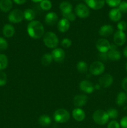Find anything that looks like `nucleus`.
Here are the masks:
<instances>
[{
  "instance_id": "f257e3e1",
  "label": "nucleus",
  "mask_w": 127,
  "mask_h": 128,
  "mask_svg": "<svg viewBox=\"0 0 127 128\" xmlns=\"http://www.w3.org/2000/svg\"><path fill=\"white\" fill-rule=\"evenodd\" d=\"M29 36L34 40H37L44 34V28L40 21H32L30 22L27 28Z\"/></svg>"
},
{
  "instance_id": "f03ea898",
  "label": "nucleus",
  "mask_w": 127,
  "mask_h": 128,
  "mask_svg": "<svg viewBox=\"0 0 127 128\" xmlns=\"http://www.w3.org/2000/svg\"><path fill=\"white\" fill-rule=\"evenodd\" d=\"M43 42L49 48L55 49L58 46L59 39L55 33L47 32L43 36Z\"/></svg>"
},
{
  "instance_id": "7ed1b4c3",
  "label": "nucleus",
  "mask_w": 127,
  "mask_h": 128,
  "mask_svg": "<svg viewBox=\"0 0 127 128\" xmlns=\"http://www.w3.org/2000/svg\"><path fill=\"white\" fill-rule=\"evenodd\" d=\"M54 120L58 123H65L70 120V113L65 109H59L54 113Z\"/></svg>"
},
{
  "instance_id": "20e7f679",
  "label": "nucleus",
  "mask_w": 127,
  "mask_h": 128,
  "mask_svg": "<svg viewBox=\"0 0 127 128\" xmlns=\"http://www.w3.org/2000/svg\"><path fill=\"white\" fill-rule=\"evenodd\" d=\"M93 120L96 124L102 126L108 122V120H109V117L106 111L98 110L93 113Z\"/></svg>"
},
{
  "instance_id": "39448f33",
  "label": "nucleus",
  "mask_w": 127,
  "mask_h": 128,
  "mask_svg": "<svg viewBox=\"0 0 127 128\" xmlns=\"http://www.w3.org/2000/svg\"><path fill=\"white\" fill-rule=\"evenodd\" d=\"M89 70L90 73L93 76H99L104 72L105 66L101 61H95L91 64Z\"/></svg>"
},
{
  "instance_id": "423d86ee",
  "label": "nucleus",
  "mask_w": 127,
  "mask_h": 128,
  "mask_svg": "<svg viewBox=\"0 0 127 128\" xmlns=\"http://www.w3.org/2000/svg\"><path fill=\"white\" fill-rule=\"evenodd\" d=\"M24 18V12L20 10H13L8 15V20L11 23L16 24L21 22Z\"/></svg>"
},
{
  "instance_id": "0eeeda50",
  "label": "nucleus",
  "mask_w": 127,
  "mask_h": 128,
  "mask_svg": "<svg viewBox=\"0 0 127 128\" xmlns=\"http://www.w3.org/2000/svg\"><path fill=\"white\" fill-rule=\"evenodd\" d=\"M76 16L80 18H87L90 15V10L88 6L83 4H78L75 9Z\"/></svg>"
},
{
  "instance_id": "6e6552de",
  "label": "nucleus",
  "mask_w": 127,
  "mask_h": 128,
  "mask_svg": "<svg viewBox=\"0 0 127 128\" xmlns=\"http://www.w3.org/2000/svg\"><path fill=\"white\" fill-rule=\"evenodd\" d=\"M96 48L100 52L107 53L110 48V44L108 40L105 39H100L97 41Z\"/></svg>"
},
{
  "instance_id": "1a4fd4ad",
  "label": "nucleus",
  "mask_w": 127,
  "mask_h": 128,
  "mask_svg": "<svg viewBox=\"0 0 127 128\" xmlns=\"http://www.w3.org/2000/svg\"><path fill=\"white\" fill-rule=\"evenodd\" d=\"M51 55L54 61L57 62H61L64 60L65 57V51L61 48H55L51 52Z\"/></svg>"
},
{
  "instance_id": "9d476101",
  "label": "nucleus",
  "mask_w": 127,
  "mask_h": 128,
  "mask_svg": "<svg viewBox=\"0 0 127 128\" xmlns=\"http://www.w3.org/2000/svg\"><path fill=\"white\" fill-rule=\"evenodd\" d=\"M90 8L93 10H99L104 6L105 0H85Z\"/></svg>"
},
{
  "instance_id": "9b49d317",
  "label": "nucleus",
  "mask_w": 127,
  "mask_h": 128,
  "mask_svg": "<svg viewBox=\"0 0 127 128\" xmlns=\"http://www.w3.org/2000/svg\"><path fill=\"white\" fill-rule=\"evenodd\" d=\"M127 40V37L124 32L120 31H117L113 35V41L115 44L117 46H122L125 44Z\"/></svg>"
},
{
  "instance_id": "f8f14e48",
  "label": "nucleus",
  "mask_w": 127,
  "mask_h": 128,
  "mask_svg": "<svg viewBox=\"0 0 127 128\" xmlns=\"http://www.w3.org/2000/svg\"><path fill=\"white\" fill-rule=\"evenodd\" d=\"M80 89L83 92L87 94H91L94 91V86L93 84L89 81L83 80L81 81L79 84Z\"/></svg>"
},
{
  "instance_id": "ddd939ff",
  "label": "nucleus",
  "mask_w": 127,
  "mask_h": 128,
  "mask_svg": "<svg viewBox=\"0 0 127 128\" xmlns=\"http://www.w3.org/2000/svg\"><path fill=\"white\" fill-rule=\"evenodd\" d=\"M113 81V77L110 74H105L100 78L99 79V84L101 87L107 88L110 87L112 84Z\"/></svg>"
},
{
  "instance_id": "4468645a",
  "label": "nucleus",
  "mask_w": 127,
  "mask_h": 128,
  "mask_svg": "<svg viewBox=\"0 0 127 128\" xmlns=\"http://www.w3.org/2000/svg\"><path fill=\"white\" fill-rule=\"evenodd\" d=\"M88 101V98L86 95L80 94L75 96L73 99V104L77 108H81L84 106Z\"/></svg>"
},
{
  "instance_id": "2eb2a0df",
  "label": "nucleus",
  "mask_w": 127,
  "mask_h": 128,
  "mask_svg": "<svg viewBox=\"0 0 127 128\" xmlns=\"http://www.w3.org/2000/svg\"><path fill=\"white\" fill-rule=\"evenodd\" d=\"M57 21H58V16L56 12H49L45 17V22L48 26H54L57 23Z\"/></svg>"
},
{
  "instance_id": "dca6fc26",
  "label": "nucleus",
  "mask_w": 127,
  "mask_h": 128,
  "mask_svg": "<svg viewBox=\"0 0 127 128\" xmlns=\"http://www.w3.org/2000/svg\"><path fill=\"white\" fill-rule=\"evenodd\" d=\"M72 116L75 121L81 122V121H83L85 118V113L82 109L77 108L72 111Z\"/></svg>"
},
{
  "instance_id": "f3484780",
  "label": "nucleus",
  "mask_w": 127,
  "mask_h": 128,
  "mask_svg": "<svg viewBox=\"0 0 127 128\" xmlns=\"http://www.w3.org/2000/svg\"><path fill=\"white\" fill-rule=\"evenodd\" d=\"M70 21L65 18H62L57 23V29L61 32H65L70 28Z\"/></svg>"
},
{
  "instance_id": "a211bd4d",
  "label": "nucleus",
  "mask_w": 127,
  "mask_h": 128,
  "mask_svg": "<svg viewBox=\"0 0 127 128\" xmlns=\"http://www.w3.org/2000/svg\"><path fill=\"white\" fill-rule=\"evenodd\" d=\"M113 32V28L111 25H103L100 28L98 33L103 37H108Z\"/></svg>"
},
{
  "instance_id": "6ab92c4d",
  "label": "nucleus",
  "mask_w": 127,
  "mask_h": 128,
  "mask_svg": "<svg viewBox=\"0 0 127 128\" xmlns=\"http://www.w3.org/2000/svg\"><path fill=\"white\" fill-rule=\"evenodd\" d=\"M108 17L111 21L113 22H117L119 21L122 18V12L118 8H113L108 13Z\"/></svg>"
},
{
  "instance_id": "aec40b11",
  "label": "nucleus",
  "mask_w": 127,
  "mask_h": 128,
  "mask_svg": "<svg viewBox=\"0 0 127 128\" xmlns=\"http://www.w3.org/2000/svg\"><path fill=\"white\" fill-rule=\"evenodd\" d=\"M2 33L4 36L7 38L12 37L15 33L14 27L12 25L9 24L4 25L2 29Z\"/></svg>"
},
{
  "instance_id": "412c9836",
  "label": "nucleus",
  "mask_w": 127,
  "mask_h": 128,
  "mask_svg": "<svg viewBox=\"0 0 127 128\" xmlns=\"http://www.w3.org/2000/svg\"><path fill=\"white\" fill-rule=\"evenodd\" d=\"M12 8V0H0V10L4 12L11 11Z\"/></svg>"
},
{
  "instance_id": "4be33fe9",
  "label": "nucleus",
  "mask_w": 127,
  "mask_h": 128,
  "mask_svg": "<svg viewBox=\"0 0 127 128\" xmlns=\"http://www.w3.org/2000/svg\"><path fill=\"white\" fill-rule=\"evenodd\" d=\"M59 8L62 12V14L72 12V5L67 1H63L59 5Z\"/></svg>"
},
{
  "instance_id": "5701e85b",
  "label": "nucleus",
  "mask_w": 127,
  "mask_h": 128,
  "mask_svg": "<svg viewBox=\"0 0 127 128\" xmlns=\"http://www.w3.org/2000/svg\"><path fill=\"white\" fill-rule=\"evenodd\" d=\"M107 56L110 61H117L120 60L121 54L117 50H110L107 52Z\"/></svg>"
},
{
  "instance_id": "b1692460",
  "label": "nucleus",
  "mask_w": 127,
  "mask_h": 128,
  "mask_svg": "<svg viewBox=\"0 0 127 128\" xmlns=\"http://www.w3.org/2000/svg\"><path fill=\"white\" fill-rule=\"evenodd\" d=\"M38 122L41 126H43V127H47V126L51 125L52 121H51V119L49 116L44 114L39 118Z\"/></svg>"
},
{
  "instance_id": "393cba45",
  "label": "nucleus",
  "mask_w": 127,
  "mask_h": 128,
  "mask_svg": "<svg viewBox=\"0 0 127 128\" xmlns=\"http://www.w3.org/2000/svg\"><path fill=\"white\" fill-rule=\"evenodd\" d=\"M24 19H26L27 21H34L36 17V13L34 10L31 9H27L24 11Z\"/></svg>"
},
{
  "instance_id": "a878e982",
  "label": "nucleus",
  "mask_w": 127,
  "mask_h": 128,
  "mask_svg": "<svg viewBox=\"0 0 127 128\" xmlns=\"http://www.w3.org/2000/svg\"><path fill=\"white\" fill-rule=\"evenodd\" d=\"M53 61V58L51 55V54L46 53L43 55L41 58V63L43 66H47L51 64V62Z\"/></svg>"
},
{
  "instance_id": "bb28decb",
  "label": "nucleus",
  "mask_w": 127,
  "mask_h": 128,
  "mask_svg": "<svg viewBox=\"0 0 127 128\" xmlns=\"http://www.w3.org/2000/svg\"><path fill=\"white\" fill-rule=\"evenodd\" d=\"M127 96L123 92H120L117 95V99H116V103L118 106H123L126 102Z\"/></svg>"
},
{
  "instance_id": "cd10ccee",
  "label": "nucleus",
  "mask_w": 127,
  "mask_h": 128,
  "mask_svg": "<svg viewBox=\"0 0 127 128\" xmlns=\"http://www.w3.org/2000/svg\"><path fill=\"white\" fill-rule=\"evenodd\" d=\"M8 65V59L4 54H0V71L5 70Z\"/></svg>"
},
{
  "instance_id": "c85d7f7f",
  "label": "nucleus",
  "mask_w": 127,
  "mask_h": 128,
  "mask_svg": "<svg viewBox=\"0 0 127 128\" xmlns=\"http://www.w3.org/2000/svg\"><path fill=\"white\" fill-rule=\"evenodd\" d=\"M77 70L80 73H85L88 70V66L84 61H80L77 64Z\"/></svg>"
},
{
  "instance_id": "c756f323",
  "label": "nucleus",
  "mask_w": 127,
  "mask_h": 128,
  "mask_svg": "<svg viewBox=\"0 0 127 128\" xmlns=\"http://www.w3.org/2000/svg\"><path fill=\"white\" fill-rule=\"evenodd\" d=\"M40 7L44 11H49L52 8V3L50 0H42L40 2Z\"/></svg>"
},
{
  "instance_id": "7c9ffc66",
  "label": "nucleus",
  "mask_w": 127,
  "mask_h": 128,
  "mask_svg": "<svg viewBox=\"0 0 127 128\" xmlns=\"http://www.w3.org/2000/svg\"><path fill=\"white\" fill-rule=\"evenodd\" d=\"M106 112H107L109 118L115 120V119H117L118 116V112L116 109L110 108Z\"/></svg>"
},
{
  "instance_id": "2f4dec72",
  "label": "nucleus",
  "mask_w": 127,
  "mask_h": 128,
  "mask_svg": "<svg viewBox=\"0 0 127 128\" xmlns=\"http://www.w3.org/2000/svg\"><path fill=\"white\" fill-rule=\"evenodd\" d=\"M7 83V75L5 72L0 71V86H4Z\"/></svg>"
},
{
  "instance_id": "473e14b6",
  "label": "nucleus",
  "mask_w": 127,
  "mask_h": 128,
  "mask_svg": "<svg viewBox=\"0 0 127 128\" xmlns=\"http://www.w3.org/2000/svg\"><path fill=\"white\" fill-rule=\"evenodd\" d=\"M105 2L112 8H115L118 6L121 2V0H105Z\"/></svg>"
},
{
  "instance_id": "72a5a7b5",
  "label": "nucleus",
  "mask_w": 127,
  "mask_h": 128,
  "mask_svg": "<svg viewBox=\"0 0 127 128\" xmlns=\"http://www.w3.org/2000/svg\"><path fill=\"white\" fill-rule=\"evenodd\" d=\"M8 48L7 41L3 38L0 37V51H4Z\"/></svg>"
},
{
  "instance_id": "f704fd0d",
  "label": "nucleus",
  "mask_w": 127,
  "mask_h": 128,
  "mask_svg": "<svg viewBox=\"0 0 127 128\" xmlns=\"http://www.w3.org/2000/svg\"><path fill=\"white\" fill-rule=\"evenodd\" d=\"M72 45V41L68 38H64L61 41V46L65 49L70 48Z\"/></svg>"
},
{
  "instance_id": "c9c22d12",
  "label": "nucleus",
  "mask_w": 127,
  "mask_h": 128,
  "mask_svg": "<svg viewBox=\"0 0 127 128\" xmlns=\"http://www.w3.org/2000/svg\"><path fill=\"white\" fill-rule=\"evenodd\" d=\"M118 9L121 12H123V13L127 12V2H126V1H121L120 4L118 5Z\"/></svg>"
},
{
  "instance_id": "e433bc0d",
  "label": "nucleus",
  "mask_w": 127,
  "mask_h": 128,
  "mask_svg": "<svg viewBox=\"0 0 127 128\" xmlns=\"http://www.w3.org/2000/svg\"><path fill=\"white\" fill-rule=\"evenodd\" d=\"M62 16H63L64 18L66 19L69 21H74L76 19V15L72 12L67 14H62Z\"/></svg>"
},
{
  "instance_id": "4c0bfd02",
  "label": "nucleus",
  "mask_w": 127,
  "mask_h": 128,
  "mask_svg": "<svg viewBox=\"0 0 127 128\" xmlns=\"http://www.w3.org/2000/svg\"><path fill=\"white\" fill-rule=\"evenodd\" d=\"M117 29L118 30V31L124 32L125 31L127 30V22H125V21H120V22L117 24Z\"/></svg>"
},
{
  "instance_id": "58836bf2",
  "label": "nucleus",
  "mask_w": 127,
  "mask_h": 128,
  "mask_svg": "<svg viewBox=\"0 0 127 128\" xmlns=\"http://www.w3.org/2000/svg\"><path fill=\"white\" fill-rule=\"evenodd\" d=\"M107 128H120V124L116 121H112L108 124Z\"/></svg>"
},
{
  "instance_id": "ea45409f",
  "label": "nucleus",
  "mask_w": 127,
  "mask_h": 128,
  "mask_svg": "<svg viewBox=\"0 0 127 128\" xmlns=\"http://www.w3.org/2000/svg\"><path fill=\"white\" fill-rule=\"evenodd\" d=\"M120 126H121L122 128H127V116L123 117L121 120Z\"/></svg>"
},
{
  "instance_id": "a19ab883",
  "label": "nucleus",
  "mask_w": 127,
  "mask_h": 128,
  "mask_svg": "<svg viewBox=\"0 0 127 128\" xmlns=\"http://www.w3.org/2000/svg\"><path fill=\"white\" fill-rule=\"evenodd\" d=\"M98 58L100 60L101 62L102 61H106L108 59V56H107V53H102V52H100L98 54Z\"/></svg>"
},
{
  "instance_id": "79ce46f5",
  "label": "nucleus",
  "mask_w": 127,
  "mask_h": 128,
  "mask_svg": "<svg viewBox=\"0 0 127 128\" xmlns=\"http://www.w3.org/2000/svg\"><path fill=\"white\" fill-rule=\"evenodd\" d=\"M122 88H123V90L127 92V77L125 78L123 80V81H122Z\"/></svg>"
},
{
  "instance_id": "37998d69",
  "label": "nucleus",
  "mask_w": 127,
  "mask_h": 128,
  "mask_svg": "<svg viewBox=\"0 0 127 128\" xmlns=\"http://www.w3.org/2000/svg\"><path fill=\"white\" fill-rule=\"evenodd\" d=\"M26 1L27 0H13V1L15 3L19 5L23 4H24L26 2Z\"/></svg>"
},
{
  "instance_id": "c03bdc74",
  "label": "nucleus",
  "mask_w": 127,
  "mask_h": 128,
  "mask_svg": "<svg viewBox=\"0 0 127 128\" xmlns=\"http://www.w3.org/2000/svg\"><path fill=\"white\" fill-rule=\"evenodd\" d=\"M123 55H124L125 57L127 58V46L125 48L124 50H123Z\"/></svg>"
},
{
  "instance_id": "a18cd8bd",
  "label": "nucleus",
  "mask_w": 127,
  "mask_h": 128,
  "mask_svg": "<svg viewBox=\"0 0 127 128\" xmlns=\"http://www.w3.org/2000/svg\"><path fill=\"white\" fill-rule=\"evenodd\" d=\"M32 1H33V2H41V1H42V0H31Z\"/></svg>"
},
{
  "instance_id": "49530a36",
  "label": "nucleus",
  "mask_w": 127,
  "mask_h": 128,
  "mask_svg": "<svg viewBox=\"0 0 127 128\" xmlns=\"http://www.w3.org/2000/svg\"><path fill=\"white\" fill-rule=\"evenodd\" d=\"M126 70H127V65H126Z\"/></svg>"
},
{
  "instance_id": "de8ad7c7",
  "label": "nucleus",
  "mask_w": 127,
  "mask_h": 128,
  "mask_svg": "<svg viewBox=\"0 0 127 128\" xmlns=\"http://www.w3.org/2000/svg\"><path fill=\"white\" fill-rule=\"evenodd\" d=\"M126 101H127V99H126Z\"/></svg>"
}]
</instances>
